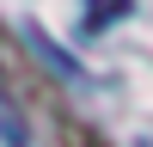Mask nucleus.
Listing matches in <instances>:
<instances>
[{
	"label": "nucleus",
	"instance_id": "nucleus-1",
	"mask_svg": "<svg viewBox=\"0 0 153 147\" xmlns=\"http://www.w3.org/2000/svg\"><path fill=\"white\" fill-rule=\"evenodd\" d=\"M129 0H86V31H104L110 19H123Z\"/></svg>",
	"mask_w": 153,
	"mask_h": 147
}]
</instances>
